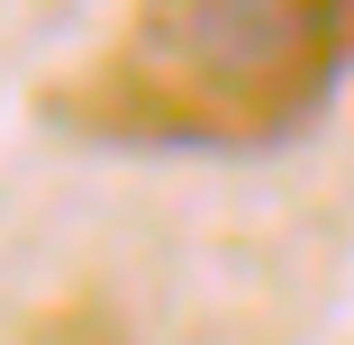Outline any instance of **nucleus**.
Wrapping results in <instances>:
<instances>
[{
    "instance_id": "1",
    "label": "nucleus",
    "mask_w": 354,
    "mask_h": 345,
    "mask_svg": "<svg viewBox=\"0 0 354 345\" xmlns=\"http://www.w3.org/2000/svg\"><path fill=\"white\" fill-rule=\"evenodd\" d=\"M318 55L327 19L291 0H200V10L136 19V73H155L164 100H209V109L300 100Z\"/></svg>"
}]
</instances>
